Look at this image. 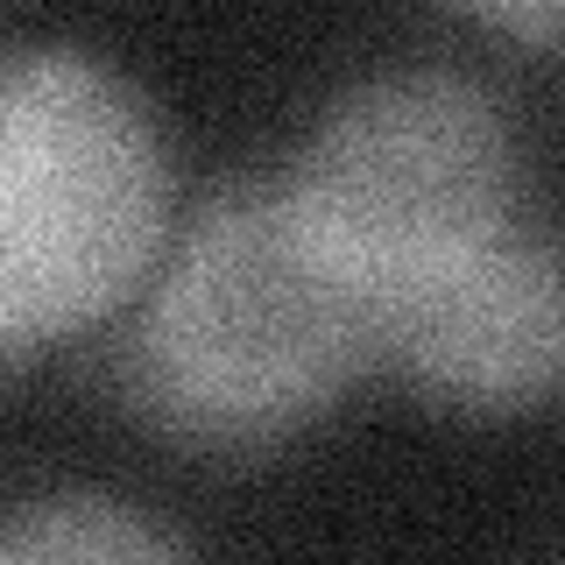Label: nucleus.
<instances>
[{
  "instance_id": "f257e3e1",
  "label": "nucleus",
  "mask_w": 565,
  "mask_h": 565,
  "mask_svg": "<svg viewBox=\"0 0 565 565\" xmlns=\"http://www.w3.org/2000/svg\"><path fill=\"white\" fill-rule=\"evenodd\" d=\"M375 367V311L297 234L276 177L220 191L135 290L120 388L191 452H269Z\"/></svg>"
},
{
  "instance_id": "f03ea898",
  "label": "nucleus",
  "mask_w": 565,
  "mask_h": 565,
  "mask_svg": "<svg viewBox=\"0 0 565 565\" xmlns=\"http://www.w3.org/2000/svg\"><path fill=\"white\" fill-rule=\"evenodd\" d=\"M177 170L149 99L57 43L0 50V367L135 305Z\"/></svg>"
},
{
  "instance_id": "7ed1b4c3",
  "label": "nucleus",
  "mask_w": 565,
  "mask_h": 565,
  "mask_svg": "<svg viewBox=\"0 0 565 565\" xmlns=\"http://www.w3.org/2000/svg\"><path fill=\"white\" fill-rule=\"evenodd\" d=\"M276 184L375 318L537 226L502 99L459 71H382L340 93Z\"/></svg>"
},
{
  "instance_id": "20e7f679",
  "label": "nucleus",
  "mask_w": 565,
  "mask_h": 565,
  "mask_svg": "<svg viewBox=\"0 0 565 565\" xmlns=\"http://www.w3.org/2000/svg\"><path fill=\"white\" fill-rule=\"evenodd\" d=\"M565 282L544 226L452 269L375 318V367H396L424 403L467 417H516L558 396Z\"/></svg>"
},
{
  "instance_id": "39448f33",
  "label": "nucleus",
  "mask_w": 565,
  "mask_h": 565,
  "mask_svg": "<svg viewBox=\"0 0 565 565\" xmlns=\"http://www.w3.org/2000/svg\"><path fill=\"white\" fill-rule=\"evenodd\" d=\"M191 552L177 530H156L141 509L114 494H35L0 516V558L22 565H128V558H177Z\"/></svg>"
},
{
  "instance_id": "423d86ee",
  "label": "nucleus",
  "mask_w": 565,
  "mask_h": 565,
  "mask_svg": "<svg viewBox=\"0 0 565 565\" xmlns=\"http://www.w3.org/2000/svg\"><path fill=\"white\" fill-rule=\"evenodd\" d=\"M452 8L473 14V22H488L494 35H509V43L537 50V57L558 50V0H452Z\"/></svg>"
}]
</instances>
